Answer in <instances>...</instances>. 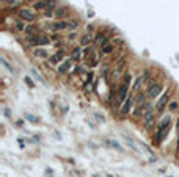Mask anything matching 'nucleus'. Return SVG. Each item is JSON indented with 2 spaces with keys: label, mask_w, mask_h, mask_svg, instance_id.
<instances>
[{
  "label": "nucleus",
  "mask_w": 179,
  "mask_h": 177,
  "mask_svg": "<svg viewBox=\"0 0 179 177\" xmlns=\"http://www.w3.org/2000/svg\"><path fill=\"white\" fill-rule=\"evenodd\" d=\"M170 125H171V118L166 114L160 122H159V125H157V130H156V136H154V141H156V144H160L162 143V139L165 138V135H166V132L170 130Z\"/></svg>",
  "instance_id": "nucleus-1"
},
{
  "label": "nucleus",
  "mask_w": 179,
  "mask_h": 177,
  "mask_svg": "<svg viewBox=\"0 0 179 177\" xmlns=\"http://www.w3.org/2000/svg\"><path fill=\"white\" fill-rule=\"evenodd\" d=\"M171 93H173V89H171V86H170V88H166L165 93L159 97V100H157V104H156V113H157V116L163 114V110L168 107V104H170V100H171Z\"/></svg>",
  "instance_id": "nucleus-2"
},
{
  "label": "nucleus",
  "mask_w": 179,
  "mask_h": 177,
  "mask_svg": "<svg viewBox=\"0 0 179 177\" xmlns=\"http://www.w3.org/2000/svg\"><path fill=\"white\" fill-rule=\"evenodd\" d=\"M156 116H157V113H156V108H152V107L145 113V116H143V127H145L146 130H151V129L154 127Z\"/></svg>",
  "instance_id": "nucleus-3"
},
{
  "label": "nucleus",
  "mask_w": 179,
  "mask_h": 177,
  "mask_svg": "<svg viewBox=\"0 0 179 177\" xmlns=\"http://www.w3.org/2000/svg\"><path fill=\"white\" fill-rule=\"evenodd\" d=\"M129 91H130V85L121 83V85L118 86V102H116L118 107H123V104L127 100V97H129Z\"/></svg>",
  "instance_id": "nucleus-4"
},
{
  "label": "nucleus",
  "mask_w": 179,
  "mask_h": 177,
  "mask_svg": "<svg viewBox=\"0 0 179 177\" xmlns=\"http://www.w3.org/2000/svg\"><path fill=\"white\" fill-rule=\"evenodd\" d=\"M19 14V19H22L24 22H35L36 21V14L33 10H28V8H21L18 11Z\"/></svg>",
  "instance_id": "nucleus-5"
},
{
  "label": "nucleus",
  "mask_w": 179,
  "mask_h": 177,
  "mask_svg": "<svg viewBox=\"0 0 179 177\" xmlns=\"http://www.w3.org/2000/svg\"><path fill=\"white\" fill-rule=\"evenodd\" d=\"M55 3H57V0H38V2L33 5V10L38 11V13H44L49 7H52Z\"/></svg>",
  "instance_id": "nucleus-6"
},
{
  "label": "nucleus",
  "mask_w": 179,
  "mask_h": 177,
  "mask_svg": "<svg viewBox=\"0 0 179 177\" xmlns=\"http://www.w3.org/2000/svg\"><path fill=\"white\" fill-rule=\"evenodd\" d=\"M134 105H135V97L129 96L127 100L123 104V107H121V110H120V116H121V118H126V116L130 113V110H132Z\"/></svg>",
  "instance_id": "nucleus-7"
},
{
  "label": "nucleus",
  "mask_w": 179,
  "mask_h": 177,
  "mask_svg": "<svg viewBox=\"0 0 179 177\" xmlns=\"http://www.w3.org/2000/svg\"><path fill=\"white\" fill-rule=\"evenodd\" d=\"M63 30H69V21H57L50 25V32H63Z\"/></svg>",
  "instance_id": "nucleus-8"
},
{
  "label": "nucleus",
  "mask_w": 179,
  "mask_h": 177,
  "mask_svg": "<svg viewBox=\"0 0 179 177\" xmlns=\"http://www.w3.org/2000/svg\"><path fill=\"white\" fill-rule=\"evenodd\" d=\"M149 108H151V105H149V102L146 100L145 104H141V105H137L132 114H134L135 118H143V116H145V113H146Z\"/></svg>",
  "instance_id": "nucleus-9"
},
{
  "label": "nucleus",
  "mask_w": 179,
  "mask_h": 177,
  "mask_svg": "<svg viewBox=\"0 0 179 177\" xmlns=\"http://www.w3.org/2000/svg\"><path fill=\"white\" fill-rule=\"evenodd\" d=\"M163 91V85L162 83H157L156 86H152L151 89H146V94H148V99H156L157 96H160Z\"/></svg>",
  "instance_id": "nucleus-10"
},
{
  "label": "nucleus",
  "mask_w": 179,
  "mask_h": 177,
  "mask_svg": "<svg viewBox=\"0 0 179 177\" xmlns=\"http://www.w3.org/2000/svg\"><path fill=\"white\" fill-rule=\"evenodd\" d=\"M115 49H116V46H115L113 43H110V44H107V46L101 47V49H99V52H98V55H99L101 58H104V57H107V55L113 53V52H115Z\"/></svg>",
  "instance_id": "nucleus-11"
},
{
  "label": "nucleus",
  "mask_w": 179,
  "mask_h": 177,
  "mask_svg": "<svg viewBox=\"0 0 179 177\" xmlns=\"http://www.w3.org/2000/svg\"><path fill=\"white\" fill-rule=\"evenodd\" d=\"M72 63H74V61H72L71 58H66L63 63H60V64H58V74H60V75L66 74V72L72 68Z\"/></svg>",
  "instance_id": "nucleus-12"
},
{
  "label": "nucleus",
  "mask_w": 179,
  "mask_h": 177,
  "mask_svg": "<svg viewBox=\"0 0 179 177\" xmlns=\"http://www.w3.org/2000/svg\"><path fill=\"white\" fill-rule=\"evenodd\" d=\"M91 44H95V36L91 33H85L82 38H80V46L82 47H90Z\"/></svg>",
  "instance_id": "nucleus-13"
},
{
  "label": "nucleus",
  "mask_w": 179,
  "mask_h": 177,
  "mask_svg": "<svg viewBox=\"0 0 179 177\" xmlns=\"http://www.w3.org/2000/svg\"><path fill=\"white\" fill-rule=\"evenodd\" d=\"M69 8L68 7H60V8H57L55 10V13H54V16L58 19V21H63V18H68L69 16Z\"/></svg>",
  "instance_id": "nucleus-14"
},
{
  "label": "nucleus",
  "mask_w": 179,
  "mask_h": 177,
  "mask_svg": "<svg viewBox=\"0 0 179 177\" xmlns=\"http://www.w3.org/2000/svg\"><path fill=\"white\" fill-rule=\"evenodd\" d=\"M146 100H148V94H146V91H138L137 96H135V107L145 104Z\"/></svg>",
  "instance_id": "nucleus-15"
},
{
  "label": "nucleus",
  "mask_w": 179,
  "mask_h": 177,
  "mask_svg": "<svg viewBox=\"0 0 179 177\" xmlns=\"http://www.w3.org/2000/svg\"><path fill=\"white\" fill-rule=\"evenodd\" d=\"M82 52H83V50H82L80 47H74V49L71 50V53H69V55H71V60L75 61V63L80 61V58H82Z\"/></svg>",
  "instance_id": "nucleus-16"
},
{
  "label": "nucleus",
  "mask_w": 179,
  "mask_h": 177,
  "mask_svg": "<svg viewBox=\"0 0 179 177\" xmlns=\"http://www.w3.org/2000/svg\"><path fill=\"white\" fill-rule=\"evenodd\" d=\"M25 36H32V35H39V28H38V25H33V24H30V25H27V28H25Z\"/></svg>",
  "instance_id": "nucleus-17"
},
{
  "label": "nucleus",
  "mask_w": 179,
  "mask_h": 177,
  "mask_svg": "<svg viewBox=\"0 0 179 177\" xmlns=\"http://www.w3.org/2000/svg\"><path fill=\"white\" fill-rule=\"evenodd\" d=\"M33 55H35L36 58H47V60H49V53H47L46 49H39V47H36L35 52H33Z\"/></svg>",
  "instance_id": "nucleus-18"
},
{
  "label": "nucleus",
  "mask_w": 179,
  "mask_h": 177,
  "mask_svg": "<svg viewBox=\"0 0 179 177\" xmlns=\"http://www.w3.org/2000/svg\"><path fill=\"white\" fill-rule=\"evenodd\" d=\"M116 93H118L116 86H112L110 91H109V97H107V104H109V105H112V104L115 102V96H116Z\"/></svg>",
  "instance_id": "nucleus-19"
},
{
  "label": "nucleus",
  "mask_w": 179,
  "mask_h": 177,
  "mask_svg": "<svg viewBox=\"0 0 179 177\" xmlns=\"http://www.w3.org/2000/svg\"><path fill=\"white\" fill-rule=\"evenodd\" d=\"M54 57L58 60V63H63V61L66 60V50H64V49H58L57 53H55Z\"/></svg>",
  "instance_id": "nucleus-20"
},
{
  "label": "nucleus",
  "mask_w": 179,
  "mask_h": 177,
  "mask_svg": "<svg viewBox=\"0 0 179 177\" xmlns=\"http://www.w3.org/2000/svg\"><path fill=\"white\" fill-rule=\"evenodd\" d=\"M0 61H2L3 68H5V69H8V71H10L11 74H14V75L18 74V71H16V69H14V68H13V66H11V64H10V63H8L7 60H5V57H2V58H0Z\"/></svg>",
  "instance_id": "nucleus-21"
},
{
  "label": "nucleus",
  "mask_w": 179,
  "mask_h": 177,
  "mask_svg": "<svg viewBox=\"0 0 179 177\" xmlns=\"http://www.w3.org/2000/svg\"><path fill=\"white\" fill-rule=\"evenodd\" d=\"M145 82V78H143V75H138L137 78H135V82H134V85H132V91H138V88L141 86V83Z\"/></svg>",
  "instance_id": "nucleus-22"
},
{
  "label": "nucleus",
  "mask_w": 179,
  "mask_h": 177,
  "mask_svg": "<svg viewBox=\"0 0 179 177\" xmlns=\"http://www.w3.org/2000/svg\"><path fill=\"white\" fill-rule=\"evenodd\" d=\"M109 144H110L112 147H115L118 152H123V150H124V149H123V146H121L118 141H115V139H109Z\"/></svg>",
  "instance_id": "nucleus-23"
},
{
  "label": "nucleus",
  "mask_w": 179,
  "mask_h": 177,
  "mask_svg": "<svg viewBox=\"0 0 179 177\" xmlns=\"http://www.w3.org/2000/svg\"><path fill=\"white\" fill-rule=\"evenodd\" d=\"M25 28H27L25 22H24L22 19H19V21L16 22V30H18V32H25Z\"/></svg>",
  "instance_id": "nucleus-24"
},
{
  "label": "nucleus",
  "mask_w": 179,
  "mask_h": 177,
  "mask_svg": "<svg viewBox=\"0 0 179 177\" xmlns=\"http://www.w3.org/2000/svg\"><path fill=\"white\" fill-rule=\"evenodd\" d=\"M101 75L107 80L109 78V63H104L102 64V69H101Z\"/></svg>",
  "instance_id": "nucleus-25"
},
{
  "label": "nucleus",
  "mask_w": 179,
  "mask_h": 177,
  "mask_svg": "<svg viewBox=\"0 0 179 177\" xmlns=\"http://www.w3.org/2000/svg\"><path fill=\"white\" fill-rule=\"evenodd\" d=\"M179 108V102L177 100H170V104H168V110L173 113V111H176Z\"/></svg>",
  "instance_id": "nucleus-26"
},
{
  "label": "nucleus",
  "mask_w": 179,
  "mask_h": 177,
  "mask_svg": "<svg viewBox=\"0 0 179 177\" xmlns=\"http://www.w3.org/2000/svg\"><path fill=\"white\" fill-rule=\"evenodd\" d=\"M141 75H143V78H145V82H146V80L149 82V78H151V77H149V75H151V71H149V69H145Z\"/></svg>",
  "instance_id": "nucleus-27"
},
{
  "label": "nucleus",
  "mask_w": 179,
  "mask_h": 177,
  "mask_svg": "<svg viewBox=\"0 0 179 177\" xmlns=\"http://www.w3.org/2000/svg\"><path fill=\"white\" fill-rule=\"evenodd\" d=\"M95 116H96V119H98V121H101V122H105V116H104L102 113H95Z\"/></svg>",
  "instance_id": "nucleus-28"
},
{
  "label": "nucleus",
  "mask_w": 179,
  "mask_h": 177,
  "mask_svg": "<svg viewBox=\"0 0 179 177\" xmlns=\"http://www.w3.org/2000/svg\"><path fill=\"white\" fill-rule=\"evenodd\" d=\"M126 143H127V144H129V146H130V147H132L134 150H138V149H137V146L134 144V141H132L130 138H126Z\"/></svg>",
  "instance_id": "nucleus-29"
},
{
  "label": "nucleus",
  "mask_w": 179,
  "mask_h": 177,
  "mask_svg": "<svg viewBox=\"0 0 179 177\" xmlns=\"http://www.w3.org/2000/svg\"><path fill=\"white\" fill-rule=\"evenodd\" d=\"M32 74H33V75H35V77H36V78H39V80H41V82H43V83H44V78H43V77H41V75H39V74H38V72H36V71H35V69H32Z\"/></svg>",
  "instance_id": "nucleus-30"
},
{
  "label": "nucleus",
  "mask_w": 179,
  "mask_h": 177,
  "mask_svg": "<svg viewBox=\"0 0 179 177\" xmlns=\"http://www.w3.org/2000/svg\"><path fill=\"white\" fill-rule=\"evenodd\" d=\"M113 44H115V46H121V44H123V39H121V38H115V39H113Z\"/></svg>",
  "instance_id": "nucleus-31"
},
{
  "label": "nucleus",
  "mask_w": 179,
  "mask_h": 177,
  "mask_svg": "<svg viewBox=\"0 0 179 177\" xmlns=\"http://www.w3.org/2000/svg\"><path fill=\"white\" fill-rule=\"evenodd\" d=\"M25 83H27L30 88H33V86H35V85H33V82L30 80V77H25Z\"/></svg>",
  "instance_id": "nucleus-32"
},
{
  "label": "nucleus",
  "mask_w": 179,
  "mask_h": 177,
  "mask_svg": "<svg viewBox=\"0 0 179 177\" xmlns=\"http://www.w3.org/2000/svg\"><path fill=\"white\" fill-rule=\"evenodd\" d=\"M25 118H27L28 121H32V122H38V119H36V118H33L32 114H25Z\"/></svg>",
  "instance_id": "nucleus-33"
},
{
  "label": "nucleus",
  "mask_w": 179,
  "mask_h": 177,
  "mask_svg": "<svg viewBox=\"0 0 179 177\" xmlns=\"http://www.w3.org/2000/svg\"><path fill=\"white\" fill-rule=\"evenodd\" d=\"M5 2H7V5H10V7H14L18 0H5Z\"/></svg>",
  "instance_id": "nucleus-34"
},
{
  "label": "nucleus",
  "mask_w": 179,
  "mask_h": 177,
  "mask_svg": "<svg viewBox=\"0 0 179 177\" xmlns=\"http://www.w3.org/2000/svg\"><path fill=\"white\" fill-rule=\"evenodd\" d=\"M5 116H7V118L11 116V114H10V108H5Z\"/></svg>",
  "instance_id": "nucleus-35"
},
{
  "label": "nucleus",
  "mask_w": 179,
  "mask_h": 177,
  "mask_svg": "<svg viewBox=\"0 0 179 177\" xmlns=\"http://www.w3.org/2000/svg\"><path fill=\"white\" fill-rule=\"evenodd\" d=\"M176 130H177V133H179V118H177V121H176Z\"/></svg>",
  "instance_id": "nucleus-36"
},
{
  "label": "nucleus",
  "mask_w": 179,
  "mask_h": 177,
  "mask_svg": "<svg viewBox=\"0 0 179 177\" xmlns=\"http://www.w3.org/2000/svg\"><path fill=\"white\" fill-rule=\"evenodd\" d=\"M176 149H177V152H179V135H177V146H176Z\"/></svg>",
  "instance_id": "nucleus-37"
},
{
  "label": "nucleus",
  "mask_w": 179,
  "mask_h": 177,
  "mask_svg": "<svg viewBox=\"0 0 179 177\" xmlns=\"http://www.w3.org/2000/svg\"><path fill=\"white\" fill-rule=\"evenodd\" d=\"M27 2H35V0H27ZM36 2H38V0H36Z\"/></svg>",
  "instance_id": "nucleus-38"
}]
</instances>
